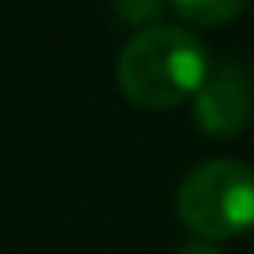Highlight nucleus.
Listing matches in <instances>:
<instances>
[{
  "instance_id": "obj_4",
  "label": "nucleus",
  "mask_w": 254,
  "mask_h": 254,
  "mask_svg": "<svg viewBox=\"0 0 254 254\" xmlns=\"http://www.w3.org/2000/svg\"><path fill=\"white\" fill-rule=\"evenodd\" d=\"M171 4L185 21L212 28V25H223V21L237 18L251 0H171Z\"/></svg>"
},
{
  "instance_id": "obj_1",
  "label": "nucleus",
  "mask_w": 254,
  "mask_h": 254,
  "mask_svg": "<svg viewBox=\"0 0 254 254\" xmlns=\"http://www.w3.org/2000/svg\"><path fill=\"white\" fill-rule=\"evenodd\" d=\"M115 73L132 105L160 112L181 105L202 87L209 60L195 32L178 25H150L122 46Z\"/></svg>"
},
{
  "instance_id": "obj_6",
  "label": "nucleus",
  "mask_w": 254,
  "mask_h": 254,
  "mask_svg": "<svg viewBox=\"0 0 254 254\" xmlns=\"http://www.w3.org/2000/svg\"><path fill=\"white\" fill-rule=\"evenodd\" d=\"M174 254H223L212 240H188V244H181Z\"/></svg>"
},
{
  "instance_id": "obj_3",
  "label": "nucleus",
  "mask_w": 254,
  "mask_h": 254,
  "mask_svg": "<svg viewBox=\"0 0 254 254\" xmlns=\"http://www.w3.org/2000/svg\"><path fill=\"white\" fill-rule=\"evenodd\" d=\"M195 119L209 136H237L251 122V91H247V70L237 60L216 63L202 87L195 91Z\"/></svg>"
},
{
  "instance_id": "obj_2",
  "label": "nucleus",
  "mask_w": 254,
  "mask_h": 254,
  "mask_svg": "<svg viewBox=\"0 0 254 254\" xmlns=\"http://www.w3.org/2000/svg\"><path fill=\"white\" fill-rule=\"evenodd\" d=\"M178 216L198 240L237 237L254 226V171L240 160H205L178 188Z\"/></svg>"
},
{
  "instance_id": "obj_5",
  "label": "nucleus",
  "mask_w": 254,
  "mask_h": 254,
  "mask_svg": "<svg viewBox=\"0 0 254 254\" xmlns=\"http://www.w3.org/2000/svg\"><path fill=\"white\" fill-rule=\"evenodd\" d=\"M164 0H112V11L126 21V25H146L160 14Z\"/></svg>"
}]
</instances>
